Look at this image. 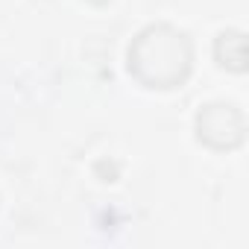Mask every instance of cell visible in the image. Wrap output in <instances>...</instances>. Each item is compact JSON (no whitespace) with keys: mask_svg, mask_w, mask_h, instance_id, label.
Listing matches in <instances>:
<instances>
[{"mask_svg":"<svg viewBox=\"0 0 249 249\" xmlns=\"http://www.w3.org/2000/svg\"><path fill=\"white\" fill-rule=\"evenodd\" d=\"M191 59L188 36L167 24L141 30L129 44V73L147 88H173L185 82Z\"/></svg>","mask_w":249,"mask_h":249,"instance_id":"1","label":"cell"},{"mask_svg":"<svg viewBox=\"0 0 249 249\" xmlns=\"http://www.w3.org/2000/svg\"><path fill=\"white\" fill-rule=\"evenodd\" d=\"M196 135L208 147H234L243 138V114L234 106L211 103L196 114Z\"/></svg>","mask_w":249,"mask_h":249,"instance_id":"2","label":"cell"}]
</instances>
